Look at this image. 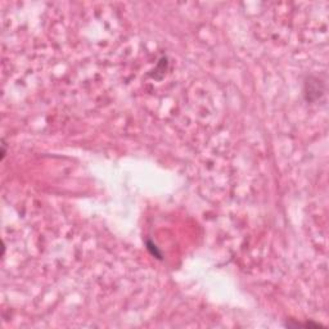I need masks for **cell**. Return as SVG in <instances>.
Masks as SVG:
<instances>
[{"label": "cell", "mask_w": 329, "mask_h": 329, "mask_svg": "<svg viewBox=\"0 0 329 329\" xmlns=\"http://www.w3.org/2000/svg\"><path fill=\"white\" fill-rule=\"evenodd\" d=\"M147 244H148V248H149V250H151V251H152V253H153V255H154V256H156V257H157V258H161V253H159V252H158V251H157L156 246H154V244H152V243H151V242H148V243H147Z\"/></svg>", "instance_id": "1"}]
</instances>
